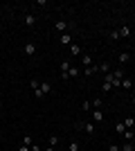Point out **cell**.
<instances>
[{
    "mask_svg": "<svg viewBox=\"0 0 135 151\" xmlns=\"http://www.w3.org/2000/svg\"><path fill=\"white\" fill-rule=\"evenodd\" d=\"M23 50H25V54L34 57V54H36V45H34V43H25V47H23Z\"/></svg>",
    "mask_w": 135,
    "mask_h": 151,
    "instance_id": "4",
    "label": "cell"
},
{
    "mask_svg": "<svg viewBox=\"0 0 135 151\" xmlns=\"http://www.w3.org/2000/svg\"><path fill=\"white\" fill-rule=\"evenodd\" d=\"M0 142H2V135H0Z\"/></svg>",
    "mask_w": 135,
    "mask_h": 151,
    "instance_id": "32",
    "label": "cell"
},
{
    "mask_svg": "<svg viewBox=\"0 0 135 151\" xmlns=\"http://www.w3.org/2000/svg\"><path fill=\"white\" fill-rule=\"evenodd\" d=\"M110 38H113V41H117V38H119V29H113V32H110Z\"/></svg>",
    "mask_w": 135,
    "mask_h": 151,
    "instance_id": "25",
    "label": "cell"
},
{
    "mask_svg": "<svg viewBox=\"0 0 135 151\" xmlns=\"http://www.w3.org/2000/svg\"><path fill=\"white\" fill-rule=\"evenodd\" d=\"M97 72V65H90V68H86V77H92Z\"/></svg>",
    "mask_w": 135,
    "mask_h": 151,
    "instance_id": "22",
    "label": "cell"
},
{
    "mask_svg": "<svg viewBox=\"0 0 135 151\" xmlns=\"http://www.w3.org/2000/svg\"><path fill=\"white\" fill-rule=\"evenodd\" d=\"M52 90V86H50V81H41V93L43 95H47Z\"/></svg>",
    "mask_w": 135,
    "mask_h": 151,
    "instance_id": "11",
    "label": "cell"
},
{
    "mask_svg": "<svg viewBox=\"0 0 135 151\" xmlns=\"http://www.w3.org/2000/svg\"><path fill=\"white\" fill-rule=\"evenodd\" d=\"M59 145V135H50V147H56Z\"/></svg>",
    "mask_w": 135,
    "mask_h": 151,
    "instance_id": "23",
    "label": "cell"
},
{
    "mask_svg": "<svg viewBox=\"0 0 135 151\" xmlns=\"http://www.w3.org/2000/svg\"><path fill=\"white\" fill-rule=\"evenodd\" d=\"M23 20H25L27 27H34V25H36V18H34L32 14H25V16H23Z\"/></svg>",
    "mask_w": 135,
    "mask_h": 151,
    "instance_id": "3",
    "label": "cell"
},
{
    "mask_svg": "<svg viewBox=\"0 0 135 151\" xmlns=\"http://www.w3.org/2000/svg\"><path fill=\"white\" fill-rule=\"evenodd\" d=\"M110 72H113V75H115V79H119V81L124 79V70H122V68H119V70H110Z\"/></svg>",
    "mask_w": 135,
    "mask_h": 151,
    "instance_id": "17",
    "label": "cell"
},
{
    "mask_svg": "<svg viewBox=\"0 0 135 151\" xmlns=\"http://www.w3.org/2000/svg\"><path fill=\"white\" fill-rule=\"evenodd\" d=\"M129 36H131V27L122 25V29H119V38H129Z\"/></svg>",
    "mask_w": 135,
    "mask_h": 151,
    "instance_id": "7",
    "label": "cell"
},
{
    "mask_svg": "<svg viewBox=\"0 0 135 151\" xmlns=\"http://www.w3.org/2000/svg\"><path fill=\"white\" fill-rule=\"evenodd\" d=\"M18 151H29V147H27V145H20V147H18Z\"/></svg>",
    "mask_w": 135,
    "mask_h": 151,
    "instance_id": "29",
    "label": "cell"
},
{
    "mask_svg": "<svg viewBox=\"0 0 135 151\" xmlns=\"http://www.w3.org/2000/svg\"><path fill=\"white\" fill-rule=\"evenodd\" d=\"M126 61H131V54H129V52H122V54H119V63L124 65Z\"/></svg>",
    "mask_w": 135,
    "mask_h": 151,
    "instance_id": "15",
    "label": "cell"
},
{
    "mask_svg": "<svg viewBox=\"0 0 135 151\" xmlns=\"http://www.w3.org/2000/svg\"><path fill=\"white\" fill-rule=\"evenodd\" d=\"M23 145H27V147H32L34 142H32V138H29V135H25V138H23Z\"/></svg>",
    "mask_w": 135,
    "mask_h": 151,
    "instance_id": "24",
    "label": "cell"
},
{
    "mask_svg": "<svg viewBox=\"0 0 135 151\" xmlns=\"http://www.w3.org/2000/svg\"><path fill=\"white\" fill-rule=\"evenodd\" d=\"M84 129H86V133H95V122H92V120H86L84 122Z\"/></svg>",
    "mask_w": 135,
    "mask_h": 151,
    "instance_id": "6",
    "label": "cell"
},
{
    "mask_svg": "<svg viewBox=\"0 0 135 151\" xmlns=\"http://www.w3.org/2000/svg\"><path fill=\"white\" fill-rule=\"evenodd\" d=\"M43 151H56V149H54V147H47V149H43Z\"/></svg>",
    "mask_w": 135,
    "mask_h": 151,
    "instance_id": "30",
    "label": "cell"
},
{
    "mask_svg": "<svg viewBox=\"0 0 135 151\" xmlns=\"http://www.w3.org/2000/svg\"><path fill=\"white\" fill-rule=\"evenodd\" d=\"M90 117H92L95 124H99V122H104V111L101 108H92V111H90Z\"/></svg>",
    "mask_w": 135,
    "mask_h": 151,
    "instance_id": "1",
    "label": "cell"
},
{
    "mask_svg": "<svg viewBox=\"0 0 135 151\" xmlns=\"http://www.w3.org/2000/svg\"><path fill=\"white\" fill-rule=\"evenodd\" d=\"M90 104H92V108H101V97H95Z\"/></svg>",
    "mask_w": 135,
    "mask_h": 151,
    "instance_id": "21",
    "label": "cell"
},
{
    "mask_svg": "<svg viewBox=\"0 0 135 151\" xmlns=\"http://www.w3.org/2000/svg\"><path fill=\"white\" fill-rule=\"evenodd\" d=\"M59 41H61L63 45H72V36L68 34V32H65V34H61V36H59Z\"/></svg>",
    "mask_w": 135,
    "mask_h": 151,
    "instance_id": "5",
    "label": "cell"
},
{
    "mask_svg": "<svg viewBox=\"0 0 135 151\" xmlns=\"http://www.w3.org/2000/svg\"><path fill=\"white\" fill-rule=\"evenodd\" d=\"M81 108H84V111H86V115H88V113H90V111H92V104H90V101H88V99H86V101H84V104H81Z\"/></svg>",
    "mask_w": 135,
    "mask_h": 151,
    "instance_id": "18",
    "label": "cell"
},
{
    "mask_svg": "<svg viewBox=\"0 0 135 151\" xmlns=\"http://www.w3.org/2000/svg\"><path fill=\"white\" fill-rule=\"evenodd\" d=\"M70 54H72V57H79V54H81V47H79L77 43H72L70 45Z\"/></svg>",
    "mask_w": 135,
    "mask_h": 151,
    "instance_id": "10",
    "label": "cell"
},
{
    "mask_svg": "<svg viewBox=\"0 0 135 151\" xmlns=\"http://www.w3.org/2000/svg\"><path fill=\"white\" fill-rule=\"evenodd\" d=\"M101 88H104V93H108V90H113V86H110V83H106V81H104V86H101Z\"/></svg>",
    "mask_w": 135,
    "mask_h": 151,
    "instance_id": "26",
    "label": "cell"
},
{
    "mask_svg": "<svg viewBox=\"0 0 135 151\" xmlns=\"http://www.w3.org/2000/svg\"><path fill=\"white\" fill-rule=\"evenodd\" d=\"M108 151H122V149H119V145H110Z\"/></svg>",
    "mask_w": 135,
    "mask_h": 151,
    "instance_id": "27",
    "label": "cell"
},
{
    "mask_svg": "<svg viewBox=\"0 0 135 151\" xmlns=\"http://www.w3.org/2000/svg\"><path fill=\"white\" fill-rule=\"evenodd\" d=\"M54 29H56V32H61V34H65V29H68V23H65L63 18H59L56 23H54Z\"/></svg>",
    "mask_w": 135,
    "mask_h": 151,
    "instance_id": "2",
    "label": "cell"
},
{
    "mask_svg": "<svg viewBox=\"0 0 135 151\" xmlns=\"http://www.w3.org/2000/svg\"><path fill=\"white\" fill-rule=\"evenodd\" d=\"M122 151H135V145H133V140H129L126 145H122Z\"/></svg>",
    "mask_w": 135,
    "mask_h": 151,
    "instance_id": "14",
    "label": "cell"
},
{
    "mask_svg": "<svg viewBox=\"0 0 135 151\" xmlns=\"http://www.w3.org/2000/svg\"><path fill=\"white\" fill-rule=\"evenodd\" d=\"M77 77H79V70L70 65V70H68V79H77Z\"/></svg>",
    "mask_w": 135,
    "mask_h": 151,
    "instance_id": "12",
    "label": "cell"
},
{
    "mask_svg": "<svg viewBox=\"0 0 135 151\" xmlns=\"http://www.w3.org/2000/svg\"><path fill=\"white\" fill-rule=\"evenodd\" d=\"M115 131H117V133H122V135L126 133V126H124V122H117V124H115Z\"/></svg>",
    "mask_w": 135,
    "mask_h": 151,
    "instance_id": "16",
    "label": "cell"
},
{
    "mask_svg": "<svg viewBox=\"0 0 135 151\" xmlns=\"http://www.w3.org/2000/svg\"><path fill=\"white\" fill-rule=\"evenodd\" d=\"M97 70H99V72H104V75H108V72H110V65L104 61V63H99V65H97Z\"/></svg>",
    "mask_w": 135,
    "mask_h": 151,
    "instance_id": "9",
    "label": "cell"
},
{
    "mask_svg": "<svg viewBox=\"0 0 135 151\" xmlns=\"http://www.w3.org/2000/svg\"><path fill=\"white\" fill-rule=\"evenodd\" d=\"M131 101H133V106H135V95H133V99H131Z\"/></svg>",
    "mask_w": 135,
    "mask_h": 151,
    "instance_id": "31",
    "label": "cell"
},
{
    "mask_svg": "<svg viewBox=\"0 0 135 151\" xmlns=\"http://www.w3.org/2000/svg\"><path fill=\"white\" fill-rule=\"evenodd\" d=\"M68 151H79V142L77 140H72L70 145H68Z\"/></svg>",
    "mask_w": 135,
    "mask_h": 151,
    "instance_id": "20",
    "label": "cell"
},
{
    "mask_svg": "<svg viewBox=\"0 0 135 151\" xmlns=\"http://www.w3.org/2000/svg\"><path fill=\"white\" fill-rule=\"evenodd\" d=\"M124 126H126V131H133V126H135V117H126V120H124Z\"/></svg>",
    "mask_w": 135,
    "mask_h": 151,
    "instance_id": "8",
    "label": "cell"
},
{
    "mask_svg": "<svg viewBox=\"0 0 135 151\" xmlns=\"http://www.w3.org/2000/svg\"><path fill=\"white\" fill-rule=\"evenodd\" d=\"M81 61H84V65H86V68H90V65H92V57H90V54H86V57L81 59Z\"/></svg>",
    "mask_w": 135,
    "mask_h": 151,
    "instance_id": "19",
    "label": "cell"
},
{
    "mask_svg": "<svg viewBox=\"0 0 135 151\" xmlns=\"http://www.w3.org/2000/svg\"><path fill=\"white\" fill-rule=\"evenodd\" d=\"M29 151H43V149H41L39 145H32V147H29Z\"/></svg>",
    "mask_w": 135,
    "mask_h": 151,
    "instance_id": "28",
    "label": "cell"
},
{
    "mask_svg": "<svg viewBox=\"0 0 135 151\" xmlns=\"http://www.w3.org/2000/svg\"><path fill=\"white\" fill-rule=\"evenodd\" d=\"M122 88L124 90H131V88H133V79H122Z\"/></svg>",
    "mask_w": 135,
    "mask_h": 151,
    "instance_id": "13",
    "label": "cell"
}]
</instances>
